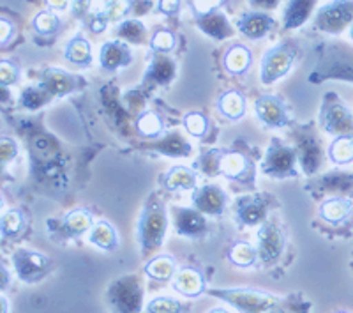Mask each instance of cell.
I'll return each instance as SVG.
<instances>
[{
  "label": "cell",
  "instance_id": "cell-1",
  "mask_svg": "<svg viewBox=\"0 0 353 313\" xmlns=\"http://www.w3.org/2000/svg\"><path fill=\"white\" fill-rule=\"evenodd\" d=\"M166 227H168V218L163 204L152 200L143 209V214L140 218L138 225V239H140L141 252L150 253L159 248L165 239Z\"/></svg>",
  "mask_w": 353,
  "mask_h": 313
},
{
  "label": "cell",
  "instance_id": "cell-2",
  "mask_svg": "<svg viewBox=\"0 0 353 313\" xmlns=\"http://www.w3.org/2000/svg\"><path fill=\"white\" fill-rule=\"evenodd\" d=\"M210 296H216L242 313H265L279 303V297L254 289H210Z\"/></svg>",
  "mask_w": 353,
  "mask_h": 313
},
{
  "label": "cell",
  "instance_id": "cell-3",
  "mask_svg": "<svg viewBox=\"0 0 353 313\" xmlns=\"http://www.w3.org/2000/svg\"><path fill=\"white\" fill-rule=\"evenodd\" d=\"M293 61H295V50L290 44L283 43L270 48L263 55V61H261V82L265 85H270L279 80V78L286 77L290 69H292Z\"/></svg>",
  "mask_w": 353,
  "mask_h": 313
},
{
  "label": "cell",
  "instance_id": "cell-4",
  "mask_svg": "<svg viewBox=\"0 0 353 313\" xmlns=\"http://www.w3.org/2000/svg\"><path fill=\"white\" fill-rule=\"evenodd\" d=\"M314 23L323 32H341L343 28L353 23V0H334L330 4L320 8Z\"/></svg>",
  "mask_w": 353,
  "mask_h": 313
},
{
  "label": "cell",
  "instance_id": "cell-5",
  "mask_svg": "<svg viewBox=\"0 0 353 313\" xmlns=\"http://www.w3.org/2000/svg\"><path fill=\"white\" fill-rule=\"evenodd\" d=\"M143 290L134 276H125L110 287V301L121 313H140Z\"/></svg>",
  "mask_w": 353,
  "mask_h": 313
},
{
  "label": "cell",
  "instance_id": "cell-6",
  "mask_svg": "<svg viewBox=\"0 0 353 313\" xmlns=\"http://www.w3.org/2000/svg\"><path fill=\"white\" fill-rule=\"evenodd\" d=\"M295 163H297V153H295V149L288 147V145L281 144V142L274 140L272 144H270L267 154H265L261 170H263L267 176L283 179V177H292L297 173Z\"/></svg>",
  "mask_w": 353,
  "mask_h": 313
},
{
  "label": "cell",
  "instance_id": "cell-7",
  "mask_svg": "<svg viewBox=\"0 0 353 313\" xmlns=\"http://www.w3.org/2000/svg\"><path fill=\"white\" fill-rule=\"evenodd\" d=\"M320 121L323 129L336 137H353V113L339 99L327 101L321 106Z\"/></svg>",
  "mask_w": 353,
  "mask_h": 313
},
{
  "label": "cell",
  "instance_id": "cell-8",
  "mask_svg": "<svg viewBox=\"0 0 353 313\" xmlns=\"http://www.w3.org/2000/svg\"><path fill=\"white\" fill-rule=\"evenodd\" d=\"M286 239L285 234L274 221H263L258 229V258L265 264L277 260L285 252Z\"/></svg>",
  "mask_w": 353,
  "mask_h": 313
},
{
  "label": "cell",
  "instance_id": "cell-9",
  "mask_svg": "<svg viewBox=\"0 0 353 313\" xmlns=\"http://www.w3.org/2000/svg\"><path fill=\"white\" fill-rule=\"evenodd\" d=\"M12 264H14L18 278L25 283L39 281L41 278L46 276L50 267L48 257H44L43 253L30 252V249H18L12 257Z\"/></svg>",
  "mask_w": 353,
  "mask_h": 313
},
{
  "label": "cell",
  "instance_id": "cell-10",
  "mask_svg": "<svg viewBox=\"0 0 353 313\" xmlns=\"http://www.w3.org/2000/svg\"><path fill=\"white\" fill-rule=\"evenodd\" d=\"M219 173L232 179V181L244 182V184H253L254 181V165L248 156L242 153H225L221 154Z\"/></svg>",
  "mask_w": 353,
  "mask_h": 313
},
{
  "label": "cell",
  "instance_id": "cell-11",
  "mask_svg": "<svg viewBox=\"0 0 353 313\" xmlns=\"http://www.w3.org/2000/svg\"><path fill=\"white\" fill-rule=\"evenodd\" d=\"M254 110L256 115L267 128H285L290 122L288 112H286L285 104L279 97L270 96V94H263L254 103Z\"/></svg>",
  "mask_w": 353,
  "mask_h": 313
},
{
  "label": "cell",
  "instance_id": "cell-12",
  "mask_svg": "<svg viewBox=\"0 0 353 313\" xmlns=\"http://www.w3.org/2000/svg\"><path fill=\"white\" fill-rule=\"evenodd\" d=\"M226 202H228V197L219 186L205 184L194 189L193 193L194 209L200 211L201 214H209V216H221L225 213Z\"/></svg>",
  "mask_w": 353,
  "mask_h": 313
},
{
  "label": "cell",
  "instance_id": "cell-13",
  "mask_svg": "<svg viewBox=\"0 0 353 313\" xmlns=\"http://www.w3.org/2000/svg\"><path fill=\"white\" fill-rule=\"evenodd\" d=\"M39 85L52 97H61L72 93V91H77L78 85H80V78L64 71V69L50 68L43 71Z\"/></svg>",
  "mask_w": 353,
  "mask_h": 313
},
{
  "label": "cell",
  "instance_id": "cell-14",
  "mask_svg": "<svg viewBox=\"0 0 353 313\" xmlns=\"http://www.w3.org/2000/svg\"><path fill=\"white\" fill-rule=\"evenodd\" d=\"M101 68L106 71H117V69L128 68L132 62V53L128 43L124 41H108L101 46L99 52Z\"/></svg>",
  "mask_w": 353,
  "mask_h": 313
},
{
  "label": "cell",
  "instance_id": "cell-15",
  "mask_svg": "<svg viewBox=\"0 0 353 313\" xmlns=\"http://www.w3.org/2000/svg\"><path fill=\"white\" fill-rule=\"evenodd\" d=\"M173 225L181 236L198 237L205 232V218L196 209L175 207L173 209Z\"/></svg>",
  "mask_w": 353,
  "mask_h": 313
},
{
  "label": "cell",
  "instance_id": "cell-16",
  "mask_svg": "<svg viewBox=\"0 0 353 313\" xmlns=\"http://www.w3.org/2000/svg\"><path fill=\"white\" fill-rule=\"evenodd\" d=\"M173 289L184 297H194L201 296L205 292V278L200 271L191 269V267H184V269L176 271L173 276Z\"/></svg>",
  "mask_w": 353,
  "mask_h": 313
},
{
  "label": "cell",
  "instance_id": "cell-17",
  "mask_svg": "<svg viewBox=\"0 0 353 313\" xmlns=\"http://www.w3.org/2000/svg\"><path fill=\"white\" fill-rule=\"evenodd\" d=\"M173 77H175V62L166 53H156L147 69L145 82L150 85L166 87L173 80Z\"/></svg>",
  "mask_w": 353,
  "mask_h": 313
},
{
  "label": "cell",
  "instance_id": "cell-18",
  "mask_svg": "<svg viewBox=\"0 0 353 313\" xmlns=\"http://www.w3.org/2000/svg\"><path fill=\"white\" fill-rule=\"evenodd\" d=\"M159 181L168 191H191L196 189V172L188 167H173Z\"/></svg>",
  "mask_w": 353,
  "mask_h": 313
},
{
  "label": "cell",
  "instance_id": "cell-19",
  "mask_svg": "<svg viewBox=\"0 0 353 313\" xmlns=\"http://www.w3.org/2000/svg\"><path fill=\"white\" fill-rule=\"evenodd\" d=\"M235 213L242 225L254 227L258 223H263L265 216H267V207H265L263 200H260L258 197H242L235 205Z\"/></svg>",
  "mask_w": 353,
  "mask_h": 313
},
{
  "label": "cell",
  "instance_id": "cell-20",
  "mask_svg": "<svg viewBox=\"0 0 353 313\" xmlns=\"http://www.w3.org/2000/svg\"><path fill=\"white\" fill-rule=\"evenodd\" d=\"M274 20L263 12H245L239 20V30L249 39H260L272 30Z\"/></svg>",
  "mask_w": 353,
  "mask_h": 313
},
{
  "label": "cell",
  "instance_id": "cell-21",
  "mask_svg": "<svg viewBox=\"0 0 353 313\" xmlns=\"http://www.w3.org/2000/svg\"><path fill=\"white\" fill-rule=\"evenodd\" d=\"M198 27L214 39H226L233 34L230 21L219 11L209 12V15H198Z\"/></svg>",
  "mask_w": 353,
  "mask_h": 313
},
{
  "label": "cell",
  "instance_id": "cell-22",
  "mask_svg": "<svg viewBox=\"0 0 353 313\" xmlns=\"http://www.w3.org/2000/svg\"><path fill=\"white\" fill-rule=\"evenodd\" d=\"M353 204L348 198H329L320 205V216L330 225H339L352 214Z\"/></svg>",
  "mask_w": 353,
  "mask_h": 313
},
{
  "label": "cell",
  "instance_id": "cell-23",
  "mask_svg": "<svg viewBox=\"0 0 353 313\" xmlns=\"http://www.w3.org/2000/svg\"><path fill=\"white\" fill-rule=\"evenodd\" d=\"M88 241L99 249H105V252H113L119 246V237H117L115 229L110 225L108 221H97L96 225H92V229L88 232Z\"/></svg>",
  "mask_w": 353,
  "mask_h": 313
},
{
  "label": "cell",
  "instance_id": "cell-24",
  "mask_svg": "<svg viewBox=\"0 0 353 313\" xmlns=\"http://www.w3.org/2000/svg\"><path fill=\"white\" fill-rule=\"evenodd\" d=\"M217 110L230 121H239L245 113L244 96L239 91H228L217 99Z\"/></svg>",
  "mask_w": 353,
  "mask_h": 313
},
{
  "label": "cell",
  "instance_id": "cell-25",
  "mask_svg": "<svg viewBox=\"0 0 353 313\" xmlns=\"http://www.w3.org/2000/svg\"><path fill=\"white\" fill-rule=\"evenodd\" d=\"M64 57L71 64L85 68V66H90V62H92V46L87 39L77 36L74 39L69 41L68 46H65Z\"/></svg>",
  "mask_w": 353,
  "mask_h": 313
},
{
  "label": "cell",
  "instance_id": "cell-26",
  "mask_svg": "<svg viewBox=\"0 0 353 313\" xmlns=\"http://www.w3.org/2000/svg\"><path fill=\"white\" fill-rule=\"evenodd\" d=\"M251 62H253V55H251L249 48H245L242 44H235L226 52L223 64H225L226 71L232 73V75H242V73L248 71Z\"/></svg>",
  "mask_w": 353,
  "mask_h": 313
},
{
  "label": "cell",
  "instance_id": "cell-27",
  "mask_svg": "<svg viewBox=\"0 0 353 313\" xmlns=\"http://www.w3.org/2000/svg\"><path fill=\"white\" fill-rule=\"evenodd\" d=\"M92 229V213L85 209H74L64 218V230L69 237H80Z\"/></svg>",
  "mask_w": 353,
  "mask_h": 313
},
{
  "label": "cell",
  "instance_id": "cell-28",
  "mask_svg": "<svg viewBox=\"0 0 353 313\" xmlns=\"http://www.w3.org/2000/svg\"><path fill=\"white\" fill-rule=\"evenodd\" d=\"M314 0H290L285 9V27L297 28L304 23L313 11Z\"/></svg>",
  "mask_w": 353,
  "mask_h": 313
},
{
  "label": "cell",
  "instance_id": "cell-29",
  "mask_svg": "<svg viewBox=\"0 0 353 313\" xmlns=\"http://www.w3.org/2000/svg\"><path fill=\"white\" fill-rule=\"evenodd\" d=\"M145 273L152 280L168 281L176 274V264L168 255H159V257H154L149 264L145 265Z\"/></svg>",
  "mask_w": 353,
  "mask_h": 313
},
{
  "label": "cell",
  "instance_id": "cell-30",
  "mask_svg": "<svg viewBox=\"0 0 353 313\" xmlns=\"http://www.w3.org/2000/svg\"><path fill=\"white\" fill-rule=\"evenodd\" d=\"M115 34L121 37V41L124 39V43L141 44L147 37V28L138 18H129V20H122L117 25Z\"/></svg>",
  "mask_w": 353,
  "mask_h": 313
},
{
  "label": "cell",
  "instance_id": "cell-31",
  "mask_svg": "<svg viewBox=\"0 0 353 313\" xmlns=\"http://www.w3.org/2000/svg\"><path fill=\"white\" fill-rule=\"evenodd\" d=\"M137 129L141 137L157 138L165 131V122L157 112H143L137 119Z\"/></svg>",
  "mask_w": 353,
  "mask_h": 313
},
{
  "label": "cell",
  "instance_id": "cell-32",
  "mask_svg": "<svg viewBox=\"0 0 353 313\" xmlns=\"http://www.w3.org/2000/svg\"><path fill=\"white\" fill-rule=\"evenodd\" d=\"M329 158L336 165H348L353 161V137H336L329 147Z\"/></svg>",
  "mask_w": 353,
  "mask_h": 313
},
{
  "label": "cell",
  "instance_id": "cell-33",
  "mask_svg": "<svg viewBox=\"0 0 353 313\" xmlns=\"http://www.w3.org/2000/svg\"><path fill=\"white\" fill-rule=\"evenodd\" d=\"M228 260L237 267H253L258 260V252L248 243H235L228 253Z\"/></svg>",
  "mask_w": 353,
  "mask_h": 313
},
{
  "label": "cell",
  "instance_id": "cell-34",
  "mask_svg": "<svg viewBox=\"0 0 353 313\" xmlns=\"http://www.w3.org/2000/svg\"><path fill=\"white\" fill-rule=\"evenodd\" d=\"M32 27L41 36H53L61 28V18L53 11H41L34 18Z\"/></svg>",
  "mask_w": 353,
  "mask_h": 313
},
{
  "label": "cell",
  "instance_id": "cell-35",
  "mask_svg": "<svg viewBox=\"0 0 353 313\" xmlns=\"http://www.w3.org/2000/svg\"><path fill=\"white\" fill-rule=\"evenodd\" d=\"M25 225V218L20 211H8L0 216V234L4 237H14L21 232Z\"/></svg>",
  "mask_w": 353,
  "mask_h": 313
},
{
  "label": "cell",
  "instance_id": "cell-36",
  "mask_svg": "<svg viewBox=\"0 0 353 313\" xmlns=\"http://www.w3.org/2000/svg\"><path fill=\"white\" fill-rule=\"evenodd\" d=\"M182 124H184V129L191 137L201 138L209 129V119L200 112H189L184 115Z\"/></svg>",
  "mask_w": 353,
  "mask_h": 313
},
{
  "label": "cell",
  "instance_id": "cell-37",
  "mask_svg": "<svg viewBox=\"0 0 353 313\" xmlns=\"http://www.w3.org/2000/svg\"><path fill=\"white\" fill-rule=\"evenodd\" d=\"M176 44V37L172 30H166V28H161L156 30L150 37V48L154 53H170Z\"/></svg>",
  "mask_w": 353,
  "mask_h": 313
},
{
  "label": "cell",
  "instance_id": "cell-38",
  "mask_svg": "<svg viewBox=\"0 0 353 313\" xmlns=\"http://www.w3.org/2000/svg\"><path fill=\"white\" fill-rule=\"evenodd\" d=\"M50 99H52V96H50L41 85L25 88L23 94H21V103H23V106H27V108H39V106L48 103Z\"/></svg>",
  "mask_w": 353,
  "mask_h": 313
},
{
  "label": "cell",
  "instance_id": "cell-39",
  "mask_svg": "<svg viewBox=\"0 0 353 313\" xmlns=\"http://www.w3.org/2000/svg\"><path fill=\"white\" fill-rule=\"evenodd\" d=\"M132 9L131 0H106L105 15L110 21H122Z\"/></svg>",
  "mask_w": 353,
  "mask_h": 313
},
{
  "label": "cell",
  "instance_id": "cell-40",
  "mask_svg": "<svg viewBox=\"0 0 353 313\" xmlns=\"http://www.w3.org/2000/svg\"><path fill=\"white\" fill-rule=\"evenodd\" d=\"M184 306L172 297H156L147 305V313H182Z\"/></svg>",
  "mask_w": 353,
  "mask_h": 313
},
{
  "label": "cell",
  "instance_id": "cell-41",
  "mask_svg": "<svg viewBox=\"0 0 353 313\" xmlns=\"http://www.w3.org/2000/svg\"><path fill=\"white\" fill-rule=\"evenodd\" d=\"M221 154H223V151H219V149H217V151L212 149L209 153H205L203 156H201V160L198 161V167L201 169V172H205L207 176H217V173H219Z\"/></svg>",
  "mask_w": 353,
  "mask_h": 313
},
{
  "label": "cell",
  "instance_id": "cell-42",
  "mask_svg": "<svg viewBox=\"0 0 353 313\" xmlns=\"http://www.w3.org/2000/svg\"><path fill=\"white\" fill-rule=\"evenodd\" d=\"M20 78L18 66L11 61H0V87H11Z\"/></svg>",
  "mask_w": 353,
  "mask_h": 313
},
{
  "label": "cell",
  "instance_id": "cell-43",
  "mask_svg": "<svg viewBox=\"0 0 353 313\" xmlns=\"http://www.w3.org/2000/svg\"><path fill=\"white\" fill-rule=\"evenodd\" d=\"M18 154V145L17 142L11 140V138H0V165L6 167L8 163H11Z\"/></svg>",
  "mask_w": 353,
  "mask_h": 313
},
{
  "label": "cell",
  "instance_id": "cell-44",
  "mask_svg": "<svg viewBox=\"0 0 353 313\" xmlns=\"http://www.w3.org/2000/svg\"><path fill=\"white\" fill-rule=\"evenodd\" d=\"M225 0H191V6L196 11V15H209V12L219 11L223 8Z\"/></svg>",
  "mask_w": 353,
  "mask_h": 313
},
{
  "label": "cell",
  "instance_id": "cell-45",
  "mask_svg": "<svg viewBox=\"0 0 353 313\" xmlns=\"http://www.w3.org/2000/svg\"><path fill=\"white\" fill-rule=\"evenodd\" d=\"M110 20L106 18L105 11H97L94 12V15H88L87 17V27L92 30L94 34H99L103 32L106 27H108Z\"/></svg>",
  "mask_w": 353,
  "mask_h": 313
},
{
  "label": "cell",
  "instance_id": "cell-46",
  "mask_svg": "<svg viewBox=\"0 0 353 313\" xmlns=\"http://www.w3.org/2000/svg\"><path fill=\"white\" fill-rule=\"evenodd\" d=\"M92 8V0H71V11L78 20H85Z\"/></svg>",
  "mask_w": 353,
  "mask_h": 313
},
{
  "label": "cell",
  "instance_id": "cell-47",
  "mask_svg": "<svg viewBox=\"0 0 353 313\" xmlns=\"http://www.w3.org/2000/svg\"><path fill=\"white\" fill-rule=\"evenodd\" d=\"M14 25L8 18H0V46H6L14 37Z\"/></svg>",
  "mask_w": 353,
  "mask_h": 313
},
{
  "label": "cell",
  "instance_id": "cell-48",
  "mask_svg": "<svg viewBox=\"0 0 353 313\" xmlns=\"http://www.w3.org/2000/svg\"><path fill=\"white\" fill-rule=\"evenodd\" d=\"M181 9V0H159L157 2V11L163 15H175Z\"/></svg>",
  "mask_w": 353,
  "mask_h": 313
},
{
  "label": "cell",
  "instance_id": "cell-49",
  "mask_svg": "<svg viewBox=\"0 0 353 313\" xmlns=\"http://www.w3.org/2000/svg\"><path fill=\"white\" fill-rule=\"evenodd\" d=\"M279 0H251V6L260 9H272L276 8Z\"/></svg>",
  "mask_w": 353,
  "mask_h": 313
},
{
  "label": "cell",
  "instance_id": "cell-50",
  "mask_svg": "<svg viewBox=\"0 0 353 313\" xmlns=\"http://www.w3.org/2000/svg\"><path fill=\"white\" fill-rule=\"evenodd\" d=\"M46 4H48V8L53 9V11H64L69 6V0H46Z\"/></svg>",
  "mask_w": 353,
  "mask_h": 313
},
{
  "label": "cell",
  "instance_id": "cell-51",
  "mask_svg": "<svg viewBox=\"0 0 353 313\" xmlns=\"http://www.w3.org/2000/svg\"><path fill=\"white\" fill-rule=\"evenodd\" d=\"M9 280H11L9 273H8V271H6V267H2V265H0V292L8 289Z\"/></svg>",
  "mask_w": 353,
  "mask_h": 313
},
{
  "label": "cell",
  "instance_id": "cell-52",
  "mask_svg": "<svg viewBox=\"0 0 353 313\" xmlns=\"http://www.w3.org/2000/svg\"><path fill=\"white\" fill-rule=\"evenodd\" d=\"M8 301H6V297L0 296V313H8Z\"/></svg>",
  "mask_w": 353,
  "mask_h": 313
},
{
  "label": "cell",
  "instance_id": "cell-53",
  "mask_svg": "<svg viewBox=\"0 0 353 313\" xmlns=\"http://www.w3.org/2000/svg\"><path fill=\"white\" fill-rule=\"evenodd\" d=\"M209 313H230L228 310H225V308H214V310H210Z\"/></svg>",
  "mask_w": 353,
  "mask_h": 313
},
{
  "label": "cell",
  "instance_id": "cell-54",
  "mask_svg": "<svg viewBox=\"0 0 353 313\" xmlns=\"http://www.w3.org/2000/svg\"><path fill=\"white\" fill-rule=\"evenodd\" d=\"M265 313H283V312H279V310H276V306H274V308L267 310V312H265Z\"/></svg>",
  "mask_w": 353,
  "mask_h": 313
},
{
  "label": "cell",
  "instance_id": "cell-55",
  "mask_svg": "<svg viewBox=\"0 0 353 313\" xmlns=\"http://www.w3.org/2000/svg\"><path fill=\"white\" fill-rule=\"evenodd\" d=\"M350 37H352V41H353V23L350 25Z\"/></svg>",
  "mask_w": 353,
  "mask_h": 313
},
{
  "label": "cell",
  "instance_id": "cell-56",
  "mask_svg": "<svg viewBox=\"0 0 353 313\" xmlns=\"http://www.w3.org/2000/svg\"><path fill=\"white\" fill-rule=\"evenodd\" d=\"M2 205L4 204H2V197H0V211H2Z\"/></svg>",
  "mask_w": 353,
  "mask_h": 313
},
{
  "label": "cell",
  "instance_id": "cell-57",
  "mask_svg": "<svg viewBox=\"0 0 353 313\" xmlns=\"http://www.w3.org/2000/svg\"><path fill=\"white\" fill-rule=\"evenodd\" d=\"M2 170H4V167H2V165H0V172H2Z\"/></svg>",
  "mask_w": 353,
  "mask_h": 313
},
{
  "label": "cell",
  "instance_id": "cell-58",
  "mask_svg": "<svg viewBox=\"0 0 353 313\" xmlns=\"http://www.w3.org/2000/svg\"><path fill=\"white\" fill-rule=\"evenodd\" d=\"M336 313H348V312H336Z\"/></svg>",
  "mask_w": 353,
  "mask_h": 313
}]
</instances>
